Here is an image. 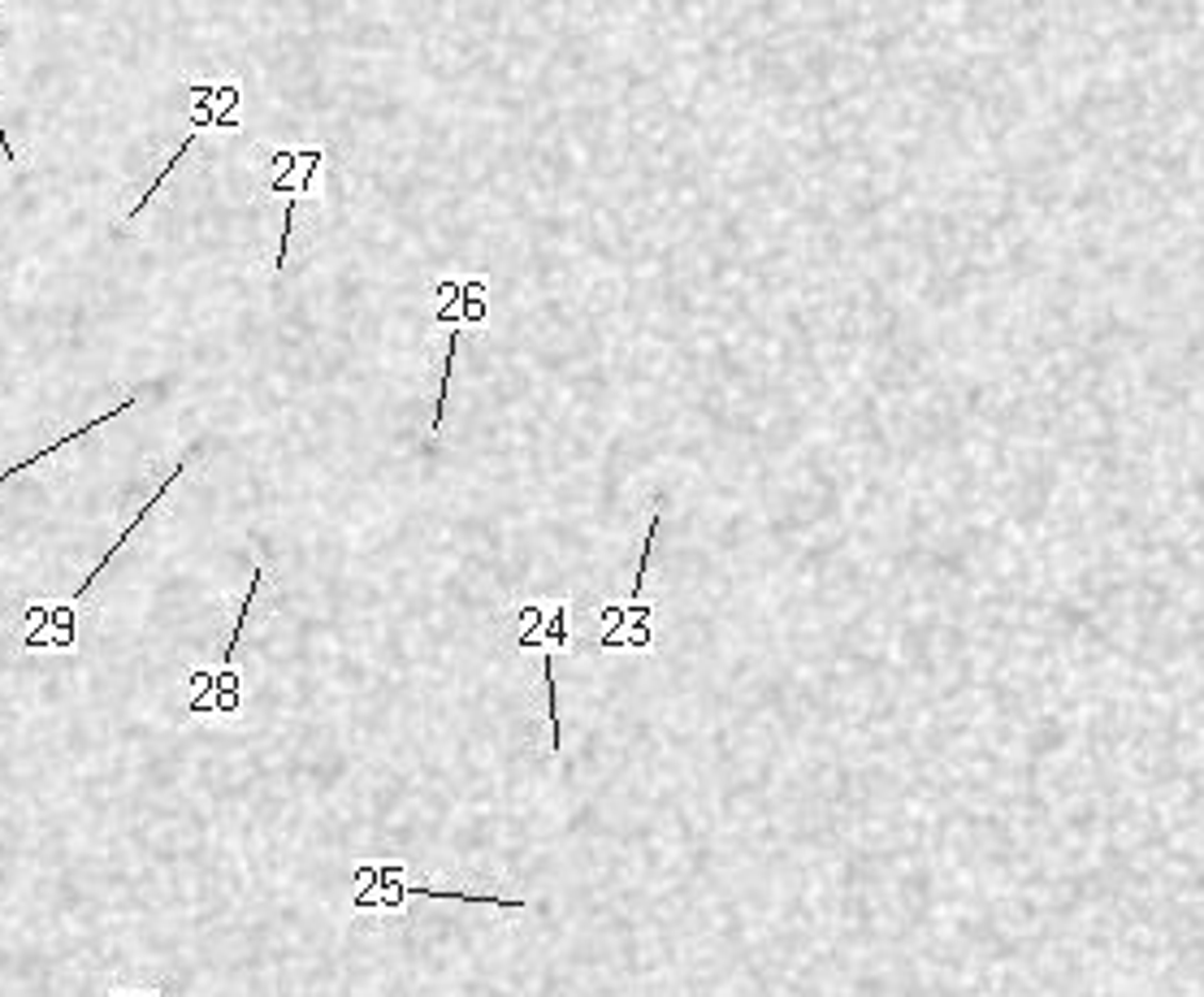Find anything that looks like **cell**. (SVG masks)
I'll return each mask as SVG.
<instances>
[{"label": "cell", "instance_id": "6da1fadb", "mask_svg": "<svg viewBox=\"0 0 1204 997\" xmlns=\"http://www.w3.org/2000/svg\"><path fill=\"white\" fill-rule=\"evenodd\" d=\"M182 473H186V455H182V460H178V469H174V473H169V478H165V482H161V486H157V491H152V499H148V503H144V508H140V512H135V520H130V525H126V529H121V534H117V543H113V547H109V556H104V560H100V564H96V568H92V573H87V577H83V581H79V590H75V594H70V604H79V598H83V594H87V590H92V585H96V581H100V573H104V568H109V564H113V560H117V551H121V547H126V543H130V538H135V534H140V525H144V520H148V516H152V512H157V503H161V499H165V495H169V486H174V482H178V478H182Z\"/></svg>", "mask_w": 1204, "mask_h": 997}, {"label": "cell", "instance_id": "7a4b0ae2", "mask_svg": "<svg viewBox=\"0 0 1204 997\" xmlns=\"http://www.w3.org/2000/svg\"><path fill=\"white\" fill-rule=\"evenodd\" d=\"M126 408H135V395H130V399H121V404H117V408H109V413H104V417H96V421H87V425H79V430H75V434H65V438H61V443H48V447H44V451H35V455H27V460H22V464H10V469H5V473H0V482H14V478H18V473H27V469H31V464H39V460H48V455H52V451H61V447H65V443H83V438H87V434H92V430H100V425H104V421H113V417H121V413H126Z\"/></svg>", "mask_w": 1204, "mask_h": 997}, {"label": "cell", "instance_id": "3957f363", "mask_svg": "<svg viewBox=\"0 0 1204 997\" xmlns=\"http://www.w3.org/2000/svg\"><path fill=\"white\" fill-rule=\"evenodd\" d=\"M404 894H421V898H451V902H473V906H507V911H524L528 902H520V898H503V894H463V889H429V885H421V889H404Z\"/></svg>", "mask_w": 1204, "mask_h": 997}, {"label": "cell", "instance_id": "277c9868", "mask_svg": "<svg viewBox=\"0 0 1204 997\" xmlns=\"http://www.w3.org/2000/svg\"><path fill=\"white\" fill-rule=\"evenodd\" d=\"M260 568H256V577H251V585H247V594H243V608H239V621H234V629H230V642H226V650H222V663H230L234 659V650H239V638H243V629H247V616H251V608H256V590H260Z\"/></svg>", "mask_w": 1204, "mask_h": 997}, {"label": "cell", "instance_id": "5b68a950", "mask_svg": "<svg viewBox=\"0 0 1204 997\" xmlns=\"http://www.w3.org/2000/svg\"><path fill=\"white\" fill-rule=\"evenodd\" d=\"M459 329L451 335V348H446V365H442V382H438V408H434V421H429V430L438 434L442 430V417H446V390H451V373H455V352H459Z\"/></svg>", "mask_w": 1204, "mask_h": 997}, {"label": "cell", "instance_id": "8992f818", "mask_svg": "<svg viewBox=\"0 0 1204 997\" xmlns=\"http://www.w3.org/2000/svg\"><path fill=\"white\" fill-rule=\"evenodd\" d=\"M191 140H195V135H186V144H182V148H178V152H174V157H169V165H165V170H161V174H157V178H152V187H148V191H144V199H140V205H135V209H130V218H140V213H144V209H148V205H152V195H157V191H161V182H165V178H169V174H174V170H178V165H182V161H186V148H191Z\"/></svg>", "mask_w": 1204, "mask_h": 997}, {"label": "cell", "instance_id": "52a82bcc", "mask_svg": "<svg viewBox=\"0 0 1204 997\" xmlns=\"http://www.w3.org/2000/svg\"><path fill=\"white\" fill-rule=\"evenodd\" d=\"M658 525H663V512L654 508V516H650V529H646V547H641V556H637V573H633V594H637V590H641V581H646V564H650V556H654Z\"/></svg>", "mask_w": 1204, "mask_h": 997}, {"label": "cell", "instance_id": "ba28073f", "mask_svg": "<svg viewBox=\"0 0 1204 997\" xmlns=\"http://www.w3.org/2000/svg\"><path fill=\"white\" fill-rule=\"evenodd\" d=\"M291 226H295V205L287 209V235H282V247H278V270L287 264V252H291Z\"/></svg>", "mask_w": 1204, "mask_h": 997}, {"label": "cell", "instance_id": "9c48e42d", "mask_svg": "<svg viewBox=\"0 0 1204 997\" xmlns=\"http://www.w3.org/2000/svg\"><path fill=\"white\" fill-rule=\"evenodd\" d=\"M0 148H5V157H10V161H18V152H14V144H10V135H5V122H0Z\"/></svg>", "mask_w": 1204, "mask_h": 997}]
</instances>
